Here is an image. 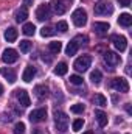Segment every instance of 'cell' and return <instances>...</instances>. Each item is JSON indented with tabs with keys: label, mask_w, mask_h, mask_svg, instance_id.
<instances>
[{
	"label": "cell",
	"mask_w": 132,
	"mask_h": 134,
	"mask_svg": "<svg viewBox=\"0 0 132 134\" xmlns=\"http://www.w3.org/2000/svg\"><path fill=\"white\" fill-rule=\"evenodd\" d=\"M2 59H3V63H6V64H13V63H16V61L19 59V55H17V52H16L14 48H6V50L3 52V55H2Z\"/></svg>",
	"instance_id": "cell-8"
},
{
	"label": "cell",
	"mask_w": 132,
	"mask_h": 134,
	"mask_svg": "<svg viewBox=\"0 0 132 134\" xmlns=\"http://www.w3.org/2000/svg\"><path fill=\"white\" fill-rule=\"evenodd\" d=\"M113 13V5L109 0H98L95 3V14L98 16H110Z\"/></svg>",
	"instance_id": "cell-1"
},
{
	"label": "cell",
	"mask_w": 132,
	"mask_h": 134,
	"mask_svg": "<svg viewBox=\"0 0 132 134\" xmlns=\"http://www.w3.org/2000/svg\"><path fill=\"white\" fill-rule=\"evenodd\" d=\"M112 42H113V45H115L120 52H124L126 47H128V41H126V37L121 36V34H113V36H112Z\"/></svg>",
	"instance_id": "cell-11"
},
{
	"label": "cell",
	"mask_w": 132,
	"mask_h": 134,
	"mask_svg": "<svg viewBox=\"0 0 132 134\" xmlns=\"http://www.w3.org/2000/svg\"><path fill=\"white\" fill-rule=\"evenodd\" d=\"M50 8H53V11L56 14H64L67 11V8H68V3L65 0H53L50 3Z\"/></svg>",
	"instance_id": "cell-9"
},
{
	"label": "cell",
	"mask_w": 132,
	"mask_h": 134,
	"mask_svg": "<svg viewBox=\"0 0 132 134\" xmlns=\"http://www.w3.org/2000/svg\"><path fill=\"white\" fill-rule=\"evenodd\" d=\"M82 134H93L92 131H87V133H82Z\"/></svg>",
	"instance_id": "cell-37"
},
{
	"label": "cell",
	"mask_w": 132,
	"mask_h": 134,
	"mask_svg": "<svg viewBox=\"0 0 132 134\" xmlns=\"http://www.w3.org/2000/svg\"><path fill=\"white\" fill-rule=\"evenodd\" d=\"M93 101H95V104H98V106H106V104H107L106 97L101 95V94H97V95L93 97Z\"/></svg>",
	"instance_id": "cell-26"
},
{
	"label": "cell",
	"mask_w": 132,
	"mask_h": 134,
	"mask_svg": "<svg viewBox=\"0 0 132 134\" xmlns=\"http://www.w3.org/2000/svg\"><path fill=\"white\" fill-rule=\"evenodd\" d=\"M90 63H92V58L90 56H87V55H84V56H81V58H78L76 61H75V70H78V72H86L89 67H90Z\"/></svg>",
	"instance_id": "cell-5"
},
{
	"label": "cell",
	"mask_w": 132,
	"mask_h": 134,
	"mask_svg": "<svg viewBox=\"0 0 132 134\" xmlns=\"http://www.w3.org/2000/svg\"><path fill=\"white\" fill-rule=\"evenodd\" d=\"M70 83L79 86V84H82V76H79V75H71V76H70Z\"/></svg>",
	"instance_id": "cell-32"
},
{
	"label": "cell",
	"mask_w": 132,
	"mask_h": 134,
	"mask_svg": "<svg viewBox=\"0 0 132 134\" xmlns=\"http://www.w3.org/2000/svg\"><path fill=\"white\" fill-rule=\"evenodd\" d=\"M118 2H120L121 6H129L131 5V0H118Z\"/></svg>",
	"instance_id": "cell-34"
},
{
	"label": "cell",
	"mask_w": 132,
	"mask_h": 134,
	"mask_svg": "<svg viewBox=\"0 0 132 134\" xmlns=\"http://www.w3.org/2000/svg\"><path fill=\"white\" fill-rule=\"evenodd\" d=\"M5 39L8 42H14L17 39V30L14 27H9L8 30H5Z\"/></svg>",
	"instance_id": "cell-17"
},
{
	"label": "cell",
	"mask_w": 132,
	"mask_h": 134,
	"mask_svg": "<svg viewBox=\"0 0 132 134\" xmlns=\"http://www.w3.org/2000/svg\"><path fill=\"white\" fill-rule=\"evenodd\" d=\"M101 78H103V75H101L99 70H93V72L90 73V80H92L93 84H99V83H101Z\"/></svg>",
	"instance_id": "cell-25"
},
{
	"label": "cell",
	"mask_w": 132,
	"mask_h": 134,
	"mask_svg": "<svg viewBox=\"0 0 132 134\" xmlns=\"http://www.w3.org/2000/svg\"><path fill=\"white\" fill-rule=\"evenodd\" d=\"M71 19H73V24L76 27H84L87 24V13H86V9H82V8L75 9L73 14H71Z\"/></svg>",
	"instance_id": "cell-3"
},
{
	"label": "cell",
	"mask_w": 132,
	"mask_h": 134,
	"mask_svg": "<svg viewBox=\"0 0 132 134\" xmlns=\"http://www.w3.org/2000/svg\"><path fill=\"white\" fill-rule=\"evenodd\" d=\"M55 33H56V31H55L51 27H44V28L40 30V34H42L44 37H45V36H53Z\"/></svg>",
	"instance_id": "cell-31"
},
{
	"label": "cell",
	"mask_w": 132,
	"mask_h": 134,
	"mask_svg": "<svg viewBox=\"0 0 132 134\" xmlns=\"http://www.w3.org/2000/svg\"><path fill=\"white\" fill-rule=\"evenodd\" d=\"M48 50L51 52V53H55V55H58L61 50H62V44L59 42V41H55V42H50L48 44Z\"/></svg>",
	"instance_id": "cell-21"
},
{
	"label": "cell",
	"mask_w": 132,
	"mask_h": 134,
	"mask_svg": "<svg viewBox=\"0 0 132 134\" xmlns=\"http://www.w3.org/2000/svg\"><path fill=\"white\" fill-rule=\"evenodd\" d=\"M34 92H36V95H37L39 98H45V97L48 95V87L44 86V84H39V86L34 87Z\"/></svg>",
	"instance_id": "cell-19"
},
{
	"label": "cell",
	"mask_w": 132,
	"mask_h": 134,
	"mask_svg": "<svg viewBox=\"0 0 132 134\" xmlns=\"http://www.w3.org/2000/svg\"><path fill=\"white\" fill-rule=\"evenodd\" d=\"M17 100H19V103H20L23 108H27V106H30V104H31L28 92H27V91H23V89H19V91H17Z\"/></svg>",
	"instance_id": "cell-12"
},
{
	"label": "cell",
	"mask_w": 132,
	"mask_h": 134,
	"mask_svg": "<svg viewBox=\"0 0 132 134\" xmlns=\"http://www.w3.org/2000/svg\"><path fill=\"white\" fill-rule=\"evenodd\" d=\"M55 123H56V130L59 133H65L68 130V117L61 111L55 112Z\"/></svg>",
	"instance_id": "cell-2"
},
{
	"label": "cell",
	"mask_w": 132,
	"mask_h": 134,
	"mask_svg": "<svg viewBox=\"0 0 132 134\" xmlns=\"http://www.w3.org/2000/svg\"><path fill=\"white\" fill-rule=\"evenodd\" d=\"M109 28H110V27H109L107 22H95V24H93V30L98 34H106Z\"/></svg>",
	"instance_id": "cell-14"
},
{
	"label": "cell",
	"mask_w": 132,
	"mask_h": 134,
	"mask_svg": "<svg viewBox=\"0 0 132 134\" xmlns=\"http://www.w3.org/2000/svg\"><path fill=\"white\" fill-rule=\"evenodd\" d=\"M76 52H78V42H76V41L68 42V45H67V48H65V53L68 56H73Z\"/></svg>",
	"instance_id": "cell-22"
},
{
	"label": "cell",
	"mask_w": 132,
	"mask_h": 134,
	"mask_svg": "<svg viewBox=\"0 0 132 134\" xmlns=\"http://www.w3.org/2000/svg\"><path fill=\"white\" fill-rule=\"evenodd\" d=\"M126 111H128L129 114H131V112H132V111H131V106H129V104H126Z\"/></svg>",
	"instance_id": "cell-35"
},
{
	"label": "cell",
	"mask_w": 132,
	"mask_h": 134,
	"mask_svg": "<svg viewBox=\"0 0 132 134\" xmlns=\"http://www.w3.org/2000/svg\"><path fill=\"white\" fill-rule=\"evenodd\" d=\"M95 117H97L98 125L101 126V128H104V126L107 125V115H106L103 111H95Z\"/></svg>",
	"instance_id": "cell-20"
},
{
	"label": "cell",
	"mask_w": 132,
	"mask_h": 134,
	"mask_svg": "<svg viewBox=\"0 0 132 134\" xmlns=\"http://www.w3.org/2000/svg\"><path fill=\"white\" fill-rule=\"evenodd\" d=\"M104 61H106V64L115 67V66L120 64L121 58H120V55H117L115 52H106V53H104Z\"/></svg>",
	"instance_id": "cell-10"
},
{
	"label": "cell",
	"mask_w": 132,
	"mask_h": 134,
	"mask_svg": "<svg viewBox=\"0 0 132 134\" xmlns=\"http://www.w3.org/2000/svg\"><path fill=\"white\" fill-rule=\"evenodd\" d=\"M70 111H71V112H75V114H82V112H84V104L76 103V104H73V106L70 108Z\"/></svg>",
	"instance_id": "cell-28"
},
{
	"label": "cell",
	"mask_w": 132,
	"mask_h": 134,
	"mask_svg": "<svg viewBox=\"0 0 132 134\" xmlns=\"http://www.w3.org/2000/svg\"><path fill=\"white\" fill-rule=\"evenodd\" d=\"M82 126H84V120H82V119H76V120L73 122V131H79Z\"/></svg>",
	"instance_id": "cell-33"
},
{
	"label": "cell",
	"mask_w": 132,
	"mask_h": 134,
	"mask_svg": "<svg viewBox=\"0 0 132 134\" xmlns=\"http://www.w3.org/2000/svg\"><path fill=\"white\" fill-rule=\"evenodd\" d=\"M27 17H28V11H27L25 6H22L20 9L16 11V20H17V22H25Z\"/></svg>",
	"instance_id": "cell-18"
},
{
	"label": "cell",
	"mask_w": 132,
	"mask_h": 134,
	"mask_svg": "<svg viewBox=\"0 0 132 134\" xmlns=\"http://www.w3.org/2000/svg\"><path fill=\"white\" fill-rule=\"evenodd\" d=\"M23 133H25V123L17 122L16 126H14V134H23Z\"/></svg>",
	"instance_id": "cell-29"
},
{
	"label": "cell",
	"mask_w": 132,
	"mask_h": 134,
	"mask_svg": "<svg viewBox=\"0 0 132 134\" xmlns=\"http://www.w3.org/2000/svg\"><path fill=\"white\" fill-rule=\"evenodd\" d=\"M67 70H68V66H67L65 63H59L58 66L55 67V73L56 75H65Z\"/></svg>",
	"instance_id": "cell-23"
},
{
	"label": "cell",
	"mask_w": 132,
	"mask_h": 134,
	"mask_svg": "<svg viewBox=\"0 0 132 134\" xmlns=\"http://www.w3.org/2000/svg\"><path fill=\"white\" fill-rule=\"evenodd\" d=\"M36 17L39 20H48L51 17V9H50V5L44 3V5H39V8L36 9Z\"/></svg>",
	"instance_id": "cell-6"
},
{
	"label": "cell",
	"mask_w": 132,
	"mask_h": 134,
	"mask_svg": "<svg viewBox=\"0 0 132 134\" xmlns=\"http://www.w3.org/2000/svg\"><path fill=\"white\" fill-rule=\"evenodd\" d=\"M56 30H58V31H61V33H65L67 30H68V25H67V22H64V20L58 22V24H56Z\"/></svg>",
	"instance_id": "cell-30"
},
{
	"label": "cell",
	"mask_w": 132,
	"mask_h": 134,
	"mask_svg": "<svg viewBox=\"0 0 132 134\" xmlns=\"http://www.w3.org/2000/svg\"><path fill=\"white\" fill-rule=\"evenodd\" d=\"M2 94H3V86L0 84V95H2Z\"/></svg>",
	"instance_id": "cell-36"
},
{
	"label": "cell",
	"mask_w": 132,
	"mask_h": 134,
	"mask_svg": "<svg viewBox=\"0 0 132 134\" xmlns=\"http://www.w3.org/2000/svg\"><path fill=\"white\" fill-rule=\"evenodd\" d=\"M22 31H23L25 36H33L34 31H36V27H34L33 24H25L23 28H22Z\"/></svg>",
	"instance_id": "cell-24"
},
{
	"label": "cell",
	"mask_w": 132,
	"mask_h": 134,
	"mask_svg": "<svg viewBox=\"0 0 132 134\" xmlns=\"http://www.w3.org/2000/svg\"><path fill=\"white\" fill-rule=\"evenodd\" d=\"M47 119V109L45 108H39V109H34L33 112L30 114V120L33 123H39V122H44Z\"/></svg>",
	"instance_id": "cell-7"
},
{
	"label": "cell",
	"mask_w": 132,
	"mask_h": 134,
	"mask_svg": "<svg viewBox=\"0 0 132 134\" xmlns=\"http://www.w3.org/2000/svg\"><path fill=\"white\" fill-rule=\"evenodd\" d=\"M110 86H112V89H115L118 92H123V94L129 92V83L126 78H113Z\"/></svg>",
	"instance_id": "cell-4"
},
{
	"label": "cell",
	"mask_w": 132,
	"mask_h": 134,
	"mask_svg": "<svg viewBox=\"0 0 132 134\" xmlns=\"http://www.w3.org/2000/svg\"><path fill=\"white\" fill-rule=\"evenodd\" d=\"M19 45H20V52H23V53L30 52V48H31V42L30 41H20Z\"/></svg>",
	"instance_id": "cell-27"
},
{
	"label": "cell",
	"mask_w": 132,
	"mask_h": 134,
	"mask_svg": "<svg viewBox=\"0 0 132 134\" xmlns=\"http://www.w3.org/2000/svg\"><path fill=\"white\" fill-rule=\"evenodd\" d=\"M0 75L5 76V78L8 80V83H14V81H16V73H14L11 69H6V67L0 69Z\"/></svg>",
	"instance_id": "cell-13"
},
{
	"label": "cell",
	"mask_w": 132,
	"mask_h": 134,
	"mask_svg": "<svg viewBox=\"0 0 132 134\" xmlns=\"http://www.w3.org/2000/svg\"><path fill=\"white\" fill-rule=\"evenodd\" d=\"M34 75H36V69L31 66H28L25 69V72H23V75H22V80L25 81V83H30L31 80L34 78Z\"/></svg>",
	"instance_id": "cell-15"
},
{
	"label": "cell",
	"mask_w": 132,
	"mask_h": 134,
	"mask_svg": "<svg viewBox=\"0 0 132 134\" xmlns=\"http://www.w3.org/2000/svg\"><path fill=\"white\" fill-rule=\"evenodd\" d=\"M118 24L121 25V27H131L132 24V16L129 13H123L120 17H118Z\"/></svg>",
	"instance_id": "cell-16"
}]
</instances>
